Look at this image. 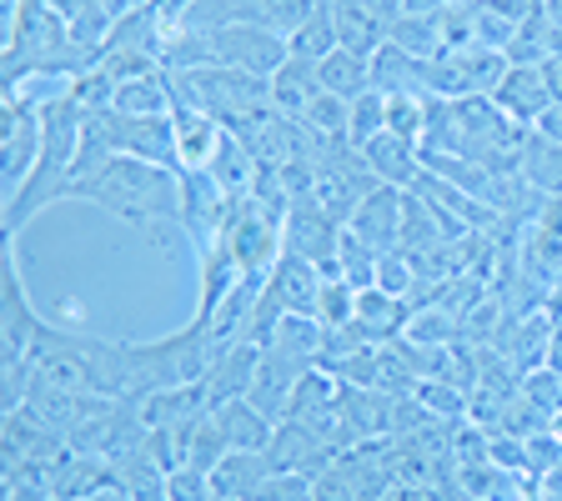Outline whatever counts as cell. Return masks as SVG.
Returning a JSON list of instances; mask_svg holds the SVG:
<instances>
[{
	"label": "cell",
	"mask_w": 562,
	"mask_h": 501,
	"mask_svg": "<svg viewBox=\"0 0 562 501\" xmlns=\"http://www.w3.org/2000/svg\"><path fill=\"white\" fill-rule=\"evenodd\" d=\"M86 206H101L146 241H166V231H181V171L116 156L86 191Z\"/></svg>",
	"instance_id": "1"
},
{
	"label": "cell",
	"mask_w": 562,
	"mask_h": 501,
	"mask_svg": "<svg viewBox=\"0 0 562 501\" xmlns=\"http://www.w3.org/2000/svg\"><path fill=\"white\" fill-rule=\"evenodd\" d=\"M121 346H126V376L136 401L151 391H171V386H201L216 362V337L196 316L161 341H121Z\"/></svg>",
	"instance_id": "2"
},
{
	"label": "cell",
	"mask_w": 562,
	"mask_h": 501,
	"mask_svg": "<svg viewBox=\"0 0 562 501\" xmlns=\"http://www.w3.org/2000/svg\"><path fill=\"white\" fill-rule=\"evenodd\" d=\"M316 0H191L181 25L187 31H222V25H261V31L292 35Z\"/></svg>",
	"instance_id": "3"
},
{
	"label": "cell",
	"mask_w": 562,
	"mask_h": 501,
	"mask_svg": "<svg viewBox=\"0 0 562 501\" xmlns=\"http://www.w3.org/2000/svg\"><path fill=\"white\" fill-rule=\"evenodd\" d=\"M0 151H5V201L31 181L46 151V126H41V105L25 101H0Z\"/></svg>",
	"instance_id": "4"
},
{
	"label": "cell",
	"mask_w": 562,
	"mask_h": 501,
	"mask_svg": "<svg viewBox=\"0 0 562 501\" xmlns=\"http://www.w3.org/2000/svg\"><path fill=\"white\" fill-rule=\"evenodd\" d=\"M211 56H216V66L271 81L286 60V35L261 31V25H222V31H211Z\"/></svg>",
	"instance_id": "5"
},
{
	"label": "cell",
	"mask_w": 562,
	"mask_h": 501,
	"mask_svg": "<svg viewBox=\"0 0 562 501\" xmlns=\"http://www.w3.org/2000/svg\"><path fill=\"white\" fill-rule=\"evenodd\" d=\"M105 136H111V146H116V156L181 171V166H176V126H171V116H121V111H105Z\"/></svg>",
	"instance_id": "6"
},
{
	"label": "cell",
	"mask_w": 562,
	"mask_h": 501,
	"mask_svg": "<svg viewBox=\"0 0 562 501\" xmlns=\"http://www.w3.org/2000/svg\"><path fill=\"white\" fill-rule=\"evenodd\" d=\"M171 126H176V166L181 171H211L216 151H222L226 140V126L211 111L191 105L187 95H176L171 101Z\"/></svg>",
	"instance_id": "7"
},
{
	"label": "cell",
	"mask_w": 562,
	"mask_h": 501,
	"mask_svg": "<svg viewBox=\"0 0 562 501\" xmlns=\"http://www.w3.org/2000/svg\"><path fill=\"white\" fill-rule=\"evenodd\" d=\"M402 201H407V191H402V186H376L372 196L362 201V206L351 210L347 231L362 236L376 257H386V251H402Z\"/></svg>",
	"instance_id": "8"
},
{
	"label": "cell",
	"mask_w": 562,
	"mask_h": 501,
	"mask_svg": "<svg viewBox=\"0 0 562 501\" xmlns=\"http://www.w3.org/2000/svg\"><path fill=\"white\" fill-rule=\"evenodd\" d=\"M492 101L503 105L513 121H522V126H538L552 105H558V95H552L548 70L542 66H507L503 86L492 91Z\"/></svg>",
	"instance_id": "9"
},
{
	"label": "cell",
	"mask_w": 562,
	"mask_h": 501,
	"mask_svg": "<svg viewBox=\"0 0 562 501\" xmlns=\"http://www.w3.org/2000/svg\"><path fill=\"white\" fill-rule=\"evenodd\" d=\"M316 362H296V356H281V351H261V366H257V382L246 391L251 407H261L271 421H286V407H292V391Z\"/></svg>",
	"instance_id": "10"
},
{
	"label": "cell",
	"mask_w": 562,
	"mask_h": 501,
	"mask_svg": "<svg viewBox=\"0 0 562 501\" xmlns=\"http://www.w3.org/2000/svg\"><path fill=\"white\" fill-rule=\"evenodd\" d=\"M261 341H232V346H216V362H211L206 372V397L211 407H222V401H236L251 391V382H257V366H261Z\"/></svg>",
	"instance_id": "11"
},
{
	"label": "cell",
	"mask_w": 562,
	"mask_h": 501,
	"mask_svg": "<svg viewBox=\"0 0 562 501\" xmlns=\"http://www.w3.org/2000/svg\"><path fill=\"white\" fill-rule=\"evenodd\" d=\"M211 421H216V432L226 436L232 452H267L271 436H277V421H271L261 407H251L246 397L211 407Z\"/></svg>",
	"instance_id": "12"
},
{
	"label": "cell",
	"mask_w": 562,
	"mask_h": 501,
	"mask_svg": "<svg viewBox=\"0 0 562 501\" xmlns=\"http://www.w3.org/2000/svg\"><path fill=\"white\" fill-rule=\"evenodd\" d=\"M271 471H277V467H271L267 452H226L222 467L211 471L216 501H257V491L267 487Z\"/></svg>",
	"instance_id": "13"
},
{
	"label": "cell",
	"mask_w": 562,
	"mask_h": 501,
	"mask_svg": "<svg viewBox=\"0 0 562 501\" xmlns=\"http://www.w3.org/2000/svg\"><path fill=\"white\" fill-rule=\"evenodd\" d=\"M427 66L432 60H417L397 46H382L372 56V91L382 95H422V101H432V86H427Z\"/></svg>",
	"instance_id": "14"
},
{
	"label": "cell",
	"mask_w": 562,
	"mask_h": 501,
	"mask_svg": "<svg viewBox=\"0 0 562 501\" xmlns=\"http://www.w3.org/2000/svg\"><path fill=\"white\" fill-rule=\"evenodd\" d=\"M362 161L376 171V181H382V186L412 191V186H417V175H422V151L412 146V140L392 136V130H386V136H376V140H367Z\"/></svg>",
	"instance_id": "15"
},
{
	"label": "cell",
	"mask_w": 562,
	"mask_h": 501,
	"mask_svg": "<svg viewBox=\"0 0 562 501\" xmlns=\"http://www.w3.org/2000/svg\"><path fill=\"white\" fill-rule=\"evenodd\" d=\"M517 175H522L542 201H562V140L542 136V130L532 126V136H527V146H522V161H517Z\"/></svg>",
	"instance_id": "16"
},
{
	"label": "cell",
	"mask_w": 562,
	"mask_h": 501,
	"mask_svg": "<svg viewBox=\"0 0 562 501\" xmlns=\"http://www.w3.org/2000/svg\"><path fill=\"white\" fill-rule=\"evenodd\" d=\"M316 95H322V66H316V60H296V56L281 60V70L271 76V101H277V111L302 121V111Z\"/></svg>",
	"instance_id": "17"
},
{
	"label": "cell",
	"mask_w": 562,
	"mask_h": 501,
	"mask_svg": "<svg viewBox=\"0 0 562 501\" xmlns=\"http://www.w3.org/2000/svg\"><path fill=\"white\" fill-rule=\"evenodd\" d=\"M327 5H331V25H337V46L341 50L372 60L376 50L386 46V25L372 21V15H367L357 0H327Z\"/></svg>",
	"instance_id": "18"
},
{
	"label": "cell",
	"mask_w": 562,
	"mask_h": 501,
	"mask_svg": "<svg viewBox=\"0 0 562 501\" xmlns=\"http://www.w3.org/2000/svg\"><path fill=\"white\" fill-rule=\"evenodd\" d=\"M261 346L281 351V356H296V362H322V351H327V327H322L316 316H281Z\"/></svg>",
	"instance_id": "19"
},
{
	"label": "cell",
	"mask_w": 562,
	"mask_h": 501,
	"mask_svg": "<svg viewBox=\"0 0 562 501\" xmlns=\"http://www.w3.org/2000/svg\"><path fill=\"white\" fill-rule=\"evenodd\" d=\"M503 56H507V66H542V60L562 56V25L552 21L548 11H542V15H532V21H522V25H517L513 46H507Z\"/></svg>",
	"instance_id": "20"
},
{
	"label": "cell",
	"mask_w": 562,
	"mask_h": 501,
	"mask_svg": "<svg viewBox=\"0 0 562 501\" xmlns=\"http://www.w3.org/2000/svg\"><path fill=\"white\" fill-rule=\"evenodd\" d=\"M211 175H216V186H222L226 196H251V191H257V175H261V161L246 151L232 130H226L222 151H216V161H211Z\"/></svg>",
	"instance_id": "21"
},
{
	"label": "cell",
	"mask_w": 562,
	"mask_h": 501,
	"mask_svg": "<svg viewBox=\"0 0 562 501\" xmlns=\"http://www.w3.org/2000/svg\"><path fill=\"white\" fill-rule=\"evenodd\" d=\"M337 50V25H331V5L327 0H316V11L306 15L302 25H296L292 35H286V56H296V60H322Z\"/></svg>",
	"instance_id": "22"
},
{
	"label": "cell",
	"mask_w": 562,
	"mask_h": 501,
	"mask_svg": "<svg viewBox=\"0 0 562 501\" xmlns=\"http://www.w3.org/2000/svg\"><path fill=\"white\" fill-rule=\"evenodd\" d=\"M322 91L341 95V101H357V95L372 91V60L351 56V50H331L327 60H322Z\"/></svg>",
	"instance_id": "23"
},
{
	"label": "cell",
	"mask_w": 562,
	"mask_h": 501,
	"mask_svg": "<svg viewBox=\"0 0 562 501\" xmlns=\"http://www.w3.org/2000/svg\"><path fill=\"white\" fill-rule=\"evenodd\" d=\"M386 46L407 50L417 60H442V25H437V15H402L386 31Z\"/></svg>",
	"instance_id": "24"
},
{
	"label": "cell",
	"mask_w": 562,
	"mask_h": 501,
	"mask_svg": "<svg viewBox=\"0 0 562 501\" xmlns=\"http://www.w3.org/2000/svg\"><path fill=\"white\" fill-rule=\"evenodd\" d=\"M347 121H351V101H341V95H331V91H322L302 111V126L312 130L316 140H327V146H347Z\"/></svg>",
	"instance_id": "25"
},
{
	"label": "cell",
	"mask_w": 562,
	"mask_h": 501,
	"mask_svg": "<svg viewBox=\"0 0 562 501\" xmlns=\"http://www.w3.org/2000/svg\"><path fill=\"white\" fill-rule=\"evenodd\" d=\"M376 251L362 241L357 231H347L341 226V246H337V266H341V281H351L357 292H367V286H376Z\"/></svg>",
	"instance_id": "26"
},
{
	"label": "cell",
	"mask_w": 562,
	"mask_h": 501,
	"mask_svg": "<svg viewBox=\"0 0 562 501\" xmlns=\"http://www.w3.org/2000/svg\"><path fill=\"white\" fill-rule=\"evenodd\" d=\"M386 136V95L382 91H367L351 101V121H347V146L362 151L367 140Z\"/></svg>",
	"instance_id": "27"
},
{
	"label": "cell",
	"mask_w": 562,
	"mask_h": 501,
	"mask_svg": "<svg viewBox=\"0 0 562 501\" xmlns=\"http://www.w3.org/2000/svg\"><path fill=\"white\" fill-rule=\"evenodd\" d=\"M386 130L412 140L422 151V130H427V101L422 95H386Z\"/></svg>",
	"instance_id": "28"
},
{
	"label": "cell",
	"mask_w": 562,
	"mask_h": 501,
	"mask_svg": "<svg viewBox=\"0 0 562 501\" xmlns=\"http://www.w3.org/2000/svg\"><path fill=\"white\" fill-rule=\"evenodd\" d=\"M316 321L327 331H337V327H351L357 321V286L351 281H327L322 286V306H316Z\"/></svg>",
	"instance_id": "29"
},
{
	"label": "cell",
	"mask_w": 562,
	"mask_h": 501,
	"mask_svg": "<svg viewBox=\"0 0 562 501\" xmlns=\"http://www.w3.org/2000/svg\"><path fill=\"white\" fill-rule=\"evenodd\" d=\"M166 501H216L211 471H201V467H176V471H166Z\"/></svg>",
	"instance_id": "30"
},
{
	"label": "cell",
	"mask_w": 562,
	"mask_h": 501,
	"mask_svg": "<svg viewBox=\"0 0 562 501\" xmlns=\"http://www.w3.org/2000/svg\"><path fill=\"white\" fill-rule=\"evenodd\" d=\"M257 501H316V477H306V471H271L267 487L257 491Z\"/></svg>",
	"instance_id": "31"
},
{
	"label": "cell",
	"mask_w": 562,
	"mask_h": 501,
	"mask_svg": "<svg viewBox=\"0 0 562 501\" xmlns=\"http://www.w3.org/2000/svg\"><path fill=\"white\" fill-rule=\"evenodd\" d=\"M376 292H392V296L417 292V271H412V261L402 257V251H386V257L376 261Z\"/></svg>",
	"instance_id": "32"
},
{
	"label": "cell",
	"mask_w": 562,
	"mask_h": 501,
	"mask_svg": "<svg viewBox=\"0 0 562 501\" xmlns=\"http://www.w3.org/2000/svg\"><path fill=\"white\" fill-rule=\"evenodd\" d=\"M357 5H362V11L372 15V21H382L386 31H392V25L402 21V0H357Z\"/></svg>",
	"instance_id": "33"
},
{
	"label": "cell",
	"mask_w": 562,
	"mask_h": 501,
	"mask_svg": "<svg viewBox=\"0 0 562 501\" xmlns=\"http://www.w3.org/2000/svg\"><path fill=\"white\" fill-rule=\"evenodd\" d=\"M538 130H542V136H552V140H562V101H558V105H552L548 116H542V121H538Z\"/></svg>",
	"instance_id": "34"
},
{
	"label": "cell",
	"mask_w": 562,
	"mask_h": 501,
	"mask_svg": "<svg viewBox=\"0 0 562 501\" xmlns=\"http://www.w3.org/2000/svg\"><path fill=\"white\" fill-rule=\"evenodd\" d=\"M447 0H402V15H437Z\"/></svg>",
	"instance_id": "35"
},
{
	"label": "cell",
	"mask_w": 562,
	"mask_h": 501,
	"mask_svg": "<svg viewBox=\"0 0 562 501\" xmlns=\"http://www.w3.org/2000/svg\"><path fill=\"white\" fill-rule=\"evenodd\" d=\"M548 15H552V21L562 25V0H548Z\"/></svg>",
	"instance_id": "36"
},
{
	"label": "cell",
	"mask_w": 562,
	"mask_h": 501,
	"mask_svg": "<svg viewBox=\"0 0 562 501\" xmlns=\"http://www.w3.org/2000/svg\"><path fill=\"white\" fill-rule=\"evenodd\" d=\"M447 5H482V0H447Z\"/></svg>",
	"instance_id": "37"
}]
</instances>
